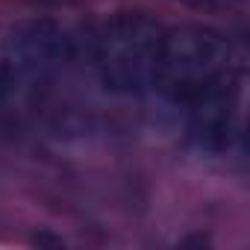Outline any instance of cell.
Here are the masks:
<instances>
[{
    "label": "cell",
    "mask_w": 250,
    "mask_h": 250,
    "mask_svg": "<svg viewBox=\"0 0 250 250\" xmlns=\"http://www.w3.org/2000/svg\"><path fill=\"white\" fill-rule=\"evenodd\" d=\"M165 27L142 12H115L88 39V65L103 91L139 97L150 91Z\"/></svg>",
    "instance_id": "obj_2"
},
{
    "label": "cell",
    "mask_w": 250,
    "mask_h": 250,
    "mask_svg": "<svg viewBox=\"0 0 250 250\" xmlns=\"http://www.w3.org/2000/svg\"><path fill=\"white\" fill-rule=\"evenodd\" d=\"M0 56L15 68L27 88L30 83H47L59 77L74 62L77 44L56 21H27L9 30Z\"/></svg>",
    "instance_id": "obj_3"
},
{
    "label": "cell",
    "mask_w": 250,
    "mask_h": 250,
    "mask_svg": "<svg viewBox=\"0 0 250 250\" xmlns=\"http://www.w3.org/2000/svg\"><path fill=\"white\" fill-rule=\"evenodd\" d=\"M24 91V83H21V77L15 74V68L0 56V106L3 103H9V100H15L18 94Z\"/></svg>",
    "instance_id": "obj_5"
},
{
    "label": "cell",
    "mask_w": 250,
    "mask_h": 250,
    "mask_svg": "<svg viewBox=\"0 0 250 250\" xmlns=\"http://www.w3.org/2000/svg\"><path fill=\"white\" fill-rule=\"evenodd\" d=\"M241 83L244 77L229 80L186 106V133L200 153L224 156L232 147L241 115Z\"/></svg>",
    "instance_id": "obj_4"
},
{
    "label": "cell",
    "mask_w": 250,
    "mask_h": 250,
    "mask_svg": "<svg viewBox=\"0 0 250 250\" xmlns=\"http://www.w3.org/2000/svg\"><path fill=\"white\" fill-rule=\"evenodd\" d=\"M180 3L194 12H229L244 6V0H180Z\"/></svg>",
    "instance_id": "obj_6"
},
{
    "label": "cell",
    "mask_w": 250,
    "mask_h": 250,
    "mask_svg": "<svg viewBox=\"0 0 250 250\" xmlns=\"http://www.w3.org/2000/svg\"><path fill=\"white\" fill-rule=\"evenodd\" d=\"M238 77H244L241 56L224 33L200 24H183L162 33L150 88L162 100L186 109L206 91Z\"/></svg>",
    "instance_id": "obj_1"
}]
</instances>
